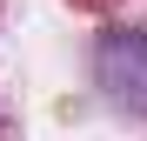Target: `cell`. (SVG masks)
I'll list each match as a JSON object with an SVG mask.
<instances>
[{"label": "cell", "mask_w": 147, "mask_h": 141, "mask_svg": "<svg viewBox=\"0 0 147 141\" xmlns=\"http://www.w3.org/2000/svg\"><path fill=\"white\" fill-rule=\"evenodd\" d=\"M94 81L107 87L114 108L147 114V27H114L94 47Z\"/></svg>", "instance_id": "1"}]
</instances>
